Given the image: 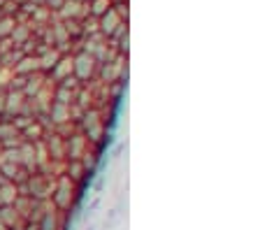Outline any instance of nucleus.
<instances>
[{
    "label": "nucleus",
    "mask_w": 260,
    "mask_h": 230,
    "mask_svg": "<svg viewBox=\"0 0 260 230\" xmlns=\"http://www.w3.org/2000/svg\"><path fill=\"white\" fill-rule=\"evenodd\" d=\"M112 5H114L112 0H91V7H88V17L100 19Z\"/></svg>",
    "instance_id": "obj_2"
},
{
    "label": "nucleus",
    "mask_w": 260,
    "mask_h": 230,
    "mask_svg": "<svg viewBox=\"0 0 260 230\" xmlns=\"http://www.w3.org/2000/svg\"><path fill=\"white\" fill-rule=\"evenodd\" d=\"M121 21H123V19L119 17V12L114 10V7H109V10L105 12L103 17L98 19V26H100V33H103V35H107V38H109V35H112L114 30H116V26H119Z\"/></svg>",
    "instance_id": "obj_1"
}]
</instances>
